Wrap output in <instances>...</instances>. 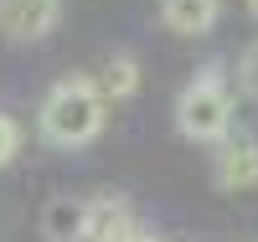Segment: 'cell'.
I'll return each instance as SVG.
<instances>
[{
	"label": "cell",
	"instance_id": "30bf717a",
	"mask_svg": "<svg viewBox=\"0 0 258 242\" xmlns=\"http://www.w3.org/2000/svg\"><path fill=\"white\" fill-rule=\"evenodd\" d=\"M16 155H21V124L6 114V108H0V170H6Z\"/></svg>",
	"mask_w": 258,
	"mask_h": 242
},
{
	"label": "cell",
	"instance_id": "6da1fadb",
	"mask_svg": "<svg viewBox=\"0 0 258 242\" xmlns=\"http://www.w3.org/2000/svg\"><path fill=\"white\" fill-rule=\"evenodd\" d=\"M103 119H109V98L93 77H62L47 88V98L36 108V134L52 149H83L103 134Z\"/></svg>",
	"mask_w": 258,
	"mask_h": 242
},
{
	"label": "cell",
	"instance_id": "7a4b0ae2",
	"mask_svg": "<svg viewBox=\"0 0 258 242\" xmlns=\"http://www.w3.org/2000/svg\"><path fill=\"white\" fill-rule=\"evenodd\" d=\"M176 134L191 144H222L232 134V88L222 77V62H207L176 93Z\"/></svg>",
	"mask_w": 258,
	"mask_h": 242
},
{
	"label": "cell",
	"instance_id": "9c48e42d",
	"mask_svg": "<svg viewBox=\"0 0 258 242\" xmlns=\"http://www.w3.org/2000/svg\"><path fill=\"white\" fill-rule=\"evenodd\" d=\"M238 93L243 98H258V36L238 52Z\"/></svg>",
	"mask_w": 258,
	"mask_h": 242
},
{
	"label": "cell",
	"instance_id": "3957f363",
	"mask_svg": "<svg viewBox=\"0 0 258 242\" xmlns=\"http://www.w3.org/2000/svg\"><path fill=\"white\" fill-rule=\"evenodd\" d=\"M62 21V0H0V36L11 47H36Z\"/></svg>",
	"mask_w": 258,
	"mask_h": 242
},
{
	"label": "cell",
	"instance_id": "277c9868",
	"mask_svg": "<svg viewBox=\"0 0 258 242\" xmlns=\"http://www.w3.org/2000/svg\"><path fill=\"white\" fill-rule=\"evenodd\" d=\"M212 186L217 191H253L258 186V139L248 129H232L212 155Z\"/></svg>",
	"mask_w": 258,
	"mask_h": 242
},
{
	"label": "cell",
	"instance_id": "ba28073f",
	"mask_svg": "<svg viewBox=\"0 0 258 242\" xmlns=\"http://www.w3.org/2000/svg\"><path fill=\"white\" fill-rule=\"evenodd\" d=\"M140 57L135 52H114L109 62H103V72H98V88H103V98L109 103H124V98H135L140 93Z\"/></svg>",
	"mask_w": 258,
	"mask_h": 242
},
{
	"label": "cell",
	"instance_id": "52a82bcc",
	"mask_svg": "<svg viewBox=\"0 0 258 242\" xmlns=\"http://www.w3.org/2000/svg\"><path fill=\"white\" fill-rule=\"evenodd\" d=\"M135 216L119 196H98L93 201V222H88V242H135Z\"/></svg>",
	"mask_w": 258,
	"mask_h": 242
},
{
	"label": "cell",
	"instance_id": "5b68a950",
	"mask_svg": "<svg viewBox=\"0 0 258 242\" xmlns=\"http://www.w3.org/2000/svg\"><path fill=\"white\" fill-rule=\"evenodd\" d=\"M88 222H93V201H83V196H52L36 216L41 242H88Z\"/></svg>",
	"mask_w": 258,
	"mask_h": 242
},
{
	"label": "cell",
	"instance_id": "7c38bea8",
	"mask_svg": "<svg viewBox=\"0 0 258 242\" xmlns=\"http://www.w3.org/2000/svg\"><path fill=\"white\" fill-rule=\"evenodd\" d=\"M243 6H248V16H253V21H258V0H243Z\"/></svg>",
	"mask_w": 258,
	"mask_h": 242
},
{
	"label": "cell",
	"instance_id": "8992f818",
	"mask_svg": "<svg viewBox=\"0 0 258 242\" xmlns=\"http://www.w3.org/2000/svg\"><path fill=\"white\" fill-rule=\"evenodd\" d=\"M160 21L176 36H207L222 21V0H160Z\"/></svg>",
	"mask_w": 258,
	"mask_h": 242
},
{
	"label": "cell",
	"instance_id": "8fae6325",
	"mask_svg": "<svg viewBox=\"0 0 258 242\" xmlns=\"http://www.w3.org/2000/svg\"><path fill=\"white\" fill-rule=\"evenodd\" d=\"M135 242H160V237L155 232H135Z\"/></svg>",
	"mask_w": 258,
	"mask_h": 242
}]
</instances>
